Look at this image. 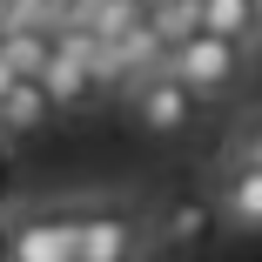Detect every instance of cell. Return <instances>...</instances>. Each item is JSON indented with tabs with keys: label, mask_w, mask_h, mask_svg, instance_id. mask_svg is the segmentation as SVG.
Wrapping results in <instances>:
<instances>
[{
	"label": "cell",
	"mask_w": 262,
	"mask_h": 262,
	"mask_svg": "<svg viewBox=\"0 0 262 262\" xmlns=\"http://www.w3.org/2000/svg\"><path fill=\"white\" fill-rule=\"evenodd\" d=\"M175 81H188L195 94H222V88H235V74H242V40H229V34H215V27H195V34H182L175 47H168V61H162Z\"/></svg>",
	"instance_id": "obj_1"
},
{
	"label": "cell",
	"mask_w": 262,
	"mask_h": 262,
	"mask_svg": "<svg viewBox=\"0 0 262 262\" xmlns=\"http://www.w3.org/2000/svg\"><path fill=\"white\" fill-rule=\"evenodd\" d=\"M14 262H74L81 249V202H40L7 222Z\"/></svg>",
	"instance_id": "obj_2"
},
{
	"label": "cell",
	"mask_w": 262,
	"mask_h": 262,
	"mask_svg": "<svg viewBox=\"0 0 262 262\" xmlns=\"http://www.w3.org/2000/svg\"><path fill=\"white\" fill-rule=\"evenodd\" d=\"M128 108H135V121H141L148 135H182V128L195 121V88L175 81L168 68H155V74L128 81Z\"/></svg>",
	"instance_id": "obj_3"
},
{
	"label": "cell",
	"mask_w": 262,
	"mask_h": 262,
	"mask_svg": "<svg viewBox=\"0 0 262 262\" xmlns=\"http://www.w3.org/2000/svg\"><path fill=\"white\" fill-rule=\"evenodd\" d=\"M141 249V222L121 202H81V249L74 262H128Z\"/></svg>",
	"instance_id": "obj_4"
},
{
	"label": "cell",
	"mask_w": 262,
	"mask_h": 262,
	"mask_svg": "<svg viewBox=\"0 0 262 262\" xmlns=\"http://www.w3.org/2000/svg\"><path fill=\"white\" fill-rule=\"evenodd\" d=\"M215 202H195V195H175L155 208V249H202L208 235H215Z\"/></svg>",
	"instance_id": "obj_5"
},
{
	"label": "cell",
	"mask_w": 262,
	"mask_h": 262,
	"mask_svg": "<svg viewBox=\"0 0 262 262\" xmlns=\"http://www.w3.org/2000/svg\"><path fill=\"white\" fill-rule=\"evenodd\" d=\"M54 115H61V108H54V94L40 88V74H14V88L0 94V135H7V141L40 135Z\"/></svg>",
	"instance_id": "obj_6"
},
{
	"label": "cell",
	"mask_w": 262,
	"mask_h": 262,
	"mask_svg": "<svg viewBox=\"0 0 262 262\" xmlns=\"http://www.w3.org/2000/svg\"><path fill=\"white\" fill-rule=\"evenodd\" d=\"M222 215L235 222V229H262V168H249V162H235L229 168V182H222Z\"/></svg>",
	"instance_id": "obj_7"
},
{
	"label": "cell",
	"mask_w": 262,
	"mask_h": 262,
	"mask_svg": "<svg viewBox=\"0 0 262 262\" xmlns=\"http://www.w3.org/2000/svg\"><path fill=\"white\" fill-rule=\"evenodd\" d=\"M255 20H262L255 0H202V27H215V34H229V40H249Z\"/></svg>",
	"instance_id": "obj_8"
},
{
	"label": "cell",
	"mask_w": 262,
	"mask_h": 262,
	"mask_svg": "<svg viewBox=\"0 0 262 262\" xmlns=\"http://www.w3.org/2000/svg\"><path fill=\"white\" fill-rule=\"evenodd\" d=\"M148 20H155V34L175 47L182 34H195V27H202V0H162V7H148Z\"/></svg>",
	"instance_id": "obj_9"
},
{
	"label": "cell",
	"mask_w": 262,
	"mask_h": 262,
	"mask_svg": "<svg viewBox=\"0 0 262 262\" xmlns=\"http://www.w3.org/2000/svg\"><path fill=\"white\" fill-rule=\"evenodd\" d=\"M235 162H249V168H262V121L235 135Z\"/></svg>",
	"instance_id": "obj_10"
},
{
	"label": "cell",
	"mask_w": 262,
	"mask_h": 262,
	"mask_svg": "<svg viewBox=\"0 0 262 262\" xmlns=\"http://www.w3.org/2000/svg\"><path fill=\"white\" fill-rule=\"evenodd\" d=\"M7 195H14V162L0 155V202H7Z\"/></svg>",
	"instance_id": "obj_11"
},
{
	"label": "cell",
	"mask_w": 262,
	"mask_h": 262,
	"mask_svg": "<svg viewBox=\"0 0 262 262\" xmlns=\"http://www.w3.org/2000/svg\"><path fill=\"white\" fill-rule=\"evenodd\" d=\"M0 262H14V242H7V229H0Z\"/></svg>",
	"instance_id": "obj_12"
},
{
	"label": "cell",
	"mask_w": 262,
	"mask_h": 262,
	"mask_svg": "<svg viewBox=\"0 0 262 262\" xmlns=\"http://www.w3.org/2000/svg\"><path fill=\"white\" fill-rule=\"evenodd\" d=\"M0 27H7V0H0Z\"/></svg>",
	"instance_id": "obj_13"
},
{
	"label": "cell",
	"mask_w": 262,
	"mask_h": 262,
	"mask_svg": "<svg viewBox=\"0 0 262 262\" xmlns=\"http://www.w3.org/2000/svg\"><path fill=\"white\" fill-rule=\"evenodd\" d=\"M141 7H162V0H141Z\"/></svg>",
	"instance_id": "obj_14"
},
{
	"label": "cell",
	"mask_w": 262,
	"mask_h": 262,
	"mask_svg": "<svg viewBox=\"0 0 262 262\" xmlns=\"http://www.w3.org/2000/svg\"><path fill=\"white\" fill-rule=\"evenodd\" d=\"M255 7H262V0H255Z\"/></svg>",
	"instance_id": "obj_15"
}]
</instances>
